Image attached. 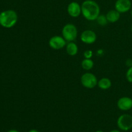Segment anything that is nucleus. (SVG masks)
Wrapping results in <instances>:
<instances>
[{
  "mask_svg": "<svg viewBox=\"0 0 132 132\" xmlns=\"http://www.w3.org/2000/svg\"><path fill=\"white\" fill-rule=\"evenodd\" d=\"M81 14L87 20H96L100 15V7L95 1L86 0L81 5Z\"/></svg>",
  "mask_w": 132,
  "mask_h": 132,
  "instance_id": "nucleus-1",
  "label": "nucleus"
},
{
  "mask_svg": "<svg viewBox=\"0 0 132 132\" xmlns=\"http://www.w3.org/2000/svg\"><path fill=\"white\" fill-rule=\"evenodd\" d=\"M18 19V14L14 10L9 9L0 13V25L3 28H10L14 27Z\"/></svg>",
  "mask_w": 132,
  "mask_h": 132,
  "instance_id": "nucleus-2",
  "label": "nucleus"
},
{
  "mask_svg": "<svg viewBox=\"0 0 132 132\" xmlns=\"http://www.w3.org/2000/svg\"><path fill=\"white\" fill-rule=\"evenodd\" d=\"M62 35L63 38L68 42L73 41L77 37V27L71 23L65 24L62 29Z\"/></svg>",
  "mask_w": 132,
  "mask_h": 132,
  "instance_id": "nucleus-3",
  "label": "nucleus"
},
{
  "mask_svg": "<svg viewBox=\"0 0 132 132\" xmlns=\"http://www.w3.org/2000/svg\"><path fill=\"white\" fill-rule=\"evenodd\" d=\"M81 82L85 88L92 89L97 85L98 81L96 76L92 73L86 72L84 73L81 77Z\"/></svg>",
  "mask_w": 132,
  "mask_h": 132,
  "instance_id": "nucleus-4",
  "label": "nucleus"
},
{
  "mask_svg": "<svg viewBox=\"0 0 132 132\" xmlns=\"http://www.w3.org/2000/svg\"><path fill=\"white\" fill-rule=\"evenodd\" d=\"M119 128L123 131H128L132 128V116L129 114L121 115L117 121Z\"/></svg>",
  "mask_w": 132,
  "mask_h": 132,
  "instance_id": "nucleus-5",
  "label": "nucleus"
},
{
  "mask_svg": "<svg viewBox=\"0 0 132 132\" xmlns=\"http://www.w3.org/2000/svg\"><path fill=\"white\" fill-rule=\"evenodd\" d=\"M48 45L51 48L54 50H60L63 48L67 45V41L63 37L59 36H55L50 39Z\"/></svg>",
  "mask_w": 132,
  "mask_h": 132,
  "instance_id": "nucleus-6",
  "label": "nucleus"
},
{
  "mask_svg": "<svg viewBox=\"0 0 132 132\" xmlns=\"http://www.w3.org/2000/svg\"><path fill=\"white\" fill-rule=\"evenodd\" d=\"M81 41L85 44L90 45L93 44L96 41L97 35L95 32L91 30H86L83 31L80 36Z\"/></svg>",
  "mask_w": 132,
  "mask_h": 132,
  "instance_id": "nucleus-7",
  "label": "nucleus"
},
{
  "mask_svg": "<svg viewBox=\"0 0 132 132\" xmlns=\"http://www.w3.org/2000/svg\"><path fill=\"white\" fill-rule=\"evenodd\" d=\"M130 0H117L115 3V9L119 13H126L131 9Z\"/></svg>",
  "mask_w": 132,
  "mask_h": 132,
  "instance_id": "nucleus-8",
  "label": "nucleus"
},
{
  "mask_svg": "<svg viewBox=\"0 0 132 132\" xmlns=\"http://www.w3.org/2000/svg\"><path fill=\"white\" fill-rule=\"evenodd\" d=\"M67 12L72 18H77L81 14V5L76 1H72L68 5Z\"/></svg>",
  "mask_w": 132,
  "mask_h": 132,
  "instance_id": "nucleus-9",
  "label": "nucleus"
},
{
  "mask_svg": "<svg viewBox=\"0 0 132 132\" xmlns=\"http://www.w3.org/2000/svg\"><path fill=\"white\" fill-rule=\"evenodd\" d=\"M117 107L122 111H128L132 108V99L128 97H122L117 101Z\"/></svg>",
  "mask_w": 132,
  "mask_h": 132,
  "instance_id": "nucleus-10",
  "label": "nucleus"
},
{
  "mask_svg": "<svg viewBox=\"0 0 132 132\" xmlns=\"http://www.w3.org/2000/svg\"><path fill=\"white\" fill-rule=\"evenodd\" d=\"M121 13L119 12L117 10H111L107 12L106 14V17L109 23H116V22L118 21L119 19H120L121 17Z\"/></svg>",
  "mask_w": 132,
  "mask_h": 132,
  "instance_id": "nucleus-11",
  "label": "nucleus"
},
{
  "mask_svg": "<svg viewBox=\"0 0 132 132\" xmlns=\"http://www.w3.org/2000/svg\"><path fill=\"white\" fill-rule=\"evenodd\" d=\"M66 50L68 55H71V56H74L78 52V46L73 41L68 42V43L67 45Z\"/></svg>",
  "mask_w": 132,
  "mask_h": 132,
  "instance_id": "nucleus-12",
  "label": "nucleus"
},
{
  "mask_svg": "<svg viewBox=\"0 0 132 132\" xmlns=\"http://www.w3.org/2000/svg\"><path fill=\"white\" fill-rule=\"evenodd\" d=\"M97 86L101 90H108L112 86V81L107 77H103L98 81Z\"/></svg>",
  "mask_w": 132,
  "mask_h": 132,
  "instance_id": "nucleus-13",
  "label": "nucleus"
},
{
  "mask_svg": "<svg viewBox=\"0 0 132 132\" xmlns=\"http://www.w3.org/2000/svg\"><path fill=\"white\" fill-rule=\"evenodd\" d=\"M94 65V61L91 59L85 58V59H83L81 62V67L85 70H90L92 69Z\"/></svg>",
  "mask_w": 132,
  "mask_h": 132,
  "instance_id": "nucleus-14",
  "label": "nucleus"
},
{
  "mask_svg": "<svg viewBox=\"0 0 132 132\" xmlns=\"http://www.w3.org/2000/svg\"><path fill=\"white\" fill-rule=\"evenodd\" d=\"M97 23L100 24L101 26H105L106 24L108 23V20L106 19V15H99L98 16V18H97Z\"/></svg>",
  "mask_w": 132,
  "mask_h": 132,
  "instance_id": "nucleus-15",
  "label": "nucleus"
},
{
  "mask_svg": "<svg viewBox=\"0 0 132 132\" xmlns=\"http://www.w3.org/2000/svg\"><path fill=\"white\" fill-rule=\"evenodd\" d=\"M126 78L129 82L132 83V67H130L126 72Z\"/></svg>",
  "mask_w": 132,
  "mask_h": 132,
  "instance_id": "nucleus-16",
  "label": "nucleus"
},
{
  "mask_svg": "<svg viewBox=\"0 0 132 132\" xmlns=\"http://www.w3.org/2000/svg\"><path fill=\"white\" fill-rule=\"evenodd\" d=\"M93 56V52L92 50H86V51L84 52V57L86 59H91Z\"/></svg>",
  "mask_w": 132,
  "mask_h": 132,
  "instance_id": "nucleus-17",
  "label": "nucleus"
},
{
  "mask_svg": "<svg viewBox=\"0 0 132 132\" xmlns=\"http://www.w3.org/2000/svg\"><path fill=\"white\" fill-rule=\"evenodd\" d=\"M28 132H39V131L37 130H35V129H32V130H30V131H28Z\"/></svg>",
  "mask_w": 132,
  "mask_h": 132,
  "instance_id": "nucleus-18",
  "label": "nucleus"
},
{
  "mask_svg": "<svg viewBox=\"0 0 132 132\" xmlns=\"http://www.w3.org/2000/svg\"><path fill=\"white\" fill-rule=\"evenodd\" d=\"M7 132H19V131H18V130H9V131H8Z\"/></svg>",
  "mask_w": 132,
  "mask_h": 132,
  "instance_id": "nucleus-19",
  "label": "nucleus"
},
{
  "mask_svg": "<svg viewBox=\"0 0 132 132\" xmlns=\"http://www.w3.org/2000/svg\"><path fill=\"white\" fill-rule=\"evenodd\" d=\"M110 132H120V131L117 130H112V131Z\"/></svg>",
  "mask_w": 132,
  "mask_h": 132,
  "instance_id": "nucleus-20",
  "label": "nucleus"
},
{
  "mask_svg": "<svg viewBox=\"0 0 132 132\" xmlns=\"http://www.w3.org/2000/svg\"><path fill=\"white\" fill-rule=\"evenodd\" d=\"M95 132H104V131H101V130H97V131H96Z\"/></svg>",
  "mask_w": 132,
  "mask_h": 132,
  "instance_id": "nucleus-21",
  "label": "nucleus"
},
{
  "mask_svg": "<svg viewBox=\"0 0 132 132\" xmlns=\"http://www.w3.org/2000/svg\"><path fill=\"white\" fill-rule=\"evenodd\" d=\"M131 18H132V9H131Z\"/></svg>",
  "mask_w": 132,
  "mask_h": 132,
  "instance_id": "nucleus-22",
  "label": "nucleus"
},
{
  "mask_svg": "<svg viewBox=\"0 0 132 132\" xmlns=\"http://www.w3.org/2000/svg\"><path fill=\"white\" fill-rule=\"evenodd\" d=\"M131 32H132V25H131Z\"/></svg>",
  "mask_w": 132,
  "mask_h": 132,
  "instance_id": "nucleus-23",
  "label": "nucleus"
}]
</instances>
